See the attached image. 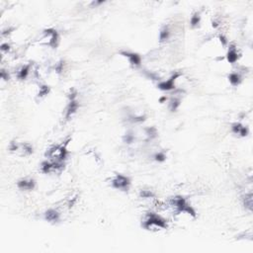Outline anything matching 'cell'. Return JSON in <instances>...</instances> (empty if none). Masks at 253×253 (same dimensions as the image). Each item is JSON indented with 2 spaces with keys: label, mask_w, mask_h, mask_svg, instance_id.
I'll return each instance as SVG.
<instances>
[{
  "label": "cell",
  "mask_w": 253,
  "mask_h": 253,
  "mask_svg": "<svg viewBox=\"0 0 253 253\" xmlns=\"http://www.w3.org/2000/svg\"><path fill=\"white\" fill-rule=\"evenodd\" d=\"M142 226L144 229L148 230H153V229H167V223L166 220L162 219L161 217L157 216L154 213H148L147 214V218L143 220Z\"/></svg>",
  "instance_id": "6da1fadb"
},
{
  "label": "cell",
  "mask_w": 253,
  "mask_h": 253,
  "mask_svg": "<svg viewBox=\"0 0 253 253\" xmlns=\"http://www.w3.org/2000/svg\"><path fill=\"white\" fill-rule=\"evenodd\" d=\"M130 185H131V180L129 179V177L124 176L122 174H117L115 178L112 180V186L118 190L128 191Z\"/></svg>",
  "instance_id": "7a4b0ae2"
},
{
  "label": "cell",
  "mask_w": 253,
  "mask_h": 253,
  "mask_svg": "<svg viewBox=\"0 0 253 253\" xmlns=\"http://www.w3.org/2000/svg\"><path fill=\"white\" fill-rule=\"evenodd\" d=\"M44 36L46 39H48V46L55 49L59 45V34L58 32L53 30V29H48L44 31Z\"/></svg>",
  "instance_id": "3957f363"
},
{
  "label": "cell",
  "mask_w": 253,
  "mask_h": 253,
  "mask_svg": "<svg viewBox=\"0 0 253 253\" xmlns=\"http://www.w3.org/2000/svg\"><path fill=\"white\" fill-rule=\"evenodd\" d=\"M180 73L179 72H175L171 77H170L168 80L166 81H163V82H160L159 84H158V88L161 90H164V91H169V90H172L175 88V80L180 76Z\"/></svg>",
  "instance_id": "277c9868"
},
{
  "label": "cell",
  "mask_w": 253,
  "mask_h": 253,
  "mask_svg": "<svg viewBox=\"0 0 253 253\" xmlns=\"http://www.w3.org/2000/svg\"><path fill=\"white\" fill-rule=\"evenodd\" d=\"M124 56L129 59V61L132 63V65L135 66H140L142 63V58L141 55H138L137 54L135 53H129V52H123L121 53Z\"/></svg>",
  "instance_id": "5b68a950"
},
{
  "label": "cell",
  "mask_w": 253,
  "mask_h": 253,
  "mask_svg": "<svg viewBox=\"0 0 253 253\" xmlns=\"http://www.w3.org/2000/svg\"><path fill=\"white\" fill-rule=\"evenodd\" d=\"M78 107H79V104L78 102L76 101V99H74V100H69V103L66 107V112H65V119L68 120L69 118H70L73 114L77 111L78 109Z\"/></svg>",
  "instance_id": "8992f818"
},
{
  "label": "cell",
  "mask_w": 253,
  "mask_h": 253,
  "mask_svg": "<svg viewBox=\"0 0 253 253\" xmlns=\"http://www.w3.org/2000/svg\"><path fill=\"white\" fill-rule=\"evenodd\" d=\"M35 185H36V183L33 179H30V180L22 179L20 181H18V183H17L18 188L21 189V190H33L35 188Z\"/></svg>",
  "instance_id": "52a82bcc"
},
{
  "label": "cell",
  "mask_w": 253,
  "mask_h": 253,
  "mask_svg": "<svg viewBox=\"0 0 253 253\" xmlns=\"http://www.w3.org/2000/svg\"><path fill=\"white\" fill-rule=\"evenodd\" d=\"M45 219L48 221H52V223H54V221H59V214L56 212L55 210H49L45 214Z\"/></svg>",
  "instance_id": "ba28073f"
},
{
  "label": "cell",
  "mask_w": 253,
  "mask_h": 253,
  "mask_svg": "<svg viewBox=\"0 0 253 253\" xmlns=\"http://www.w3.org/2000/svg\"><path fill=\"white\" fill-rule=\"evenodd\" d=\"M237 59H238V54L236 52V49L233 46H230L229 53H227V60L230 63H235L237 60Z\"/></svg>",
  "instance_id": "9c48e42d"
},
{
  "label": "cell",
  "mask_w": 253,
  "mask_h": 253,
  "mask_svg": "<svg viewBox=\"0 0 253 253\" xmlns=\"http://www.w3.org/2000/svg\"><path fill=\"white\" fill-rule=\"evenodd\" d=\"M169 37H170V32H169V29L168 27H163L160 31V33H159V41L160 43H163V42H165L169 39Z\"/></svg>",
  "instance_id": "30bf717a"
},
{
  "label": "cell",
  "mask_w": 253,
  "mask_h": 253,
  "mask_svg": "<svg viewBox=\"0 0 253 253\" xmlns=\"http://www.w3.org/2000/svg\"><path fill=\"white\" fill-rule=\"evenodd\" d=\"M30 72V65H25L23 66L21 69H20V71L18 72V78L19 79H25L27 76H28V74Z\"/></svg>",
  "instance_id": "8fae6325"
},
{
  "label": "cell",
  "mask_w": 253,
  "mask_h": 253,
  "mask_svg": "<svg viewBox=\"0 0 253 253\" xmlns=\"http://www.w3.org/2000/svg\"><path fill=\"white\" fill-rule=\"evenodd\" d=\"M229 80H230L231 85L237 86L240 83V76L237 73H230V76H229Z\"/></svg>",
  "instance_id": "7c38bea8"
},
{
  "label": "cell",
  "mask_w": 253,
  "mask_h": 253,
  "mask_svg": "<svg viewBox=\"0 0 253 253\" xmlns=\"http://www.w3.org/2000/svg\"><path fill=\"white\" fill-rule=\"evenodd\" d=\"M200 21H201V18H200L199 13H195V14L191 17V20H190V24H191L192 28L197 27L198 25L200 24Z\"/></svg>",
  "instance_id": "4fadbf2b"
},
{
  "label": "cell",
  "mask_w": 253,
  "mask_h": 253,
  "mask_svg": "<svg viewBox=\"0 0 253 253\" xmlns=\"http://www.w3.org/2000/svg\"><path fill=\"white\" fill-rule=\"evenodd\" d=\"M252 194H248L245 196V199H244V205L246 208H248L249 210L251 211L252 210Z\"/></svg>",
  "instance_id": "5bb4252c"
},
{
  "label": "cell",
  "mask_w": 253,
  "mask_h": 253,
  "mask_svg": "<svg viewBox=\"0 0 253 253\" xmlns=\"http://www.w3.org/2000/svg\"><path fill=\"white\" fill-rule=\"evenodd\" d=\"M145 131H147V135L149 138H153L157 136V131L155 128H148Z\"/></svg>",
  "instance_id": "9a60e30c"
},
{
  "label": "cell",
  "mask_w": 253,
  "mask_h": 253,
  "mask_svg": "<svg viewBox=\"0 0 253 253\" xmlns=\"http://www.w3.org/2000/svg\"><path fill=\"white\" fill-rule=\"evenodd\" d=\"M140 195L142 198H154V194L148 190H142Z\"/></svg>",
  "instance_id": "2e32d148"
},
{
  "label": "cell",
  "mask_w": 253,
  "mask_h": 253,
  "mask_svg": "<svg viewBox=\"0 0 253 253\" xmlns=\"http://www.w3.org/2000/svg\"><path fill=\"white\" fill-rule=\"evenodd\" d=\"M242 125H240L239 123H235V124H233L232 125V126H231V129H232V132H235V134H236V135H239V132H240V131H241V129H242Z\"/></svg>",
  "instance_id": "e0dca14e"
},
{
  "label": "cell",
  "mask_w": 253,
  "mask_h": 253,
  "mask_svg": "<svg viewBox=\"0 0 253 253\" xmlns=\"http://www.w3.org/2000/svg\"><path fill=\"white\" fill-rule=\"evenodd\" d=\"M135 140V137L132 134H131V132H128V134H126L125 137H124V142L126 143H132V142H134Z\"/></svg>",
  "instance_id": "ac0fdd59"
},
{
  "label": "cell",
  "mask_w": 253,
  "mask_h": 253,
  "mask_svg": "<svg viewBox=\"0 0 253 253\" xmlns=\"http://www.w3.org/2000/svg\"><path fill=\"white\" fill-rule=\"evenodd\" d=\"M154 159L158 162H163L164 160L166 159V155L164 154L163 152H158L154 155Z\"/></svg>",
  "instance_id": "d6986e66"
},
{
  "label": "cell",
  "mask_w": 253,
  "mask_h": 253,
  "mask_svg": "<svg viewBox=\"0 0 253 253\" xmlns=\"http://www.w3.org/2000/svg\"><path fill=\"white\" fill-rule=\"evenodd\" d=\"M179 105H180V101L178 99H174L171 102V105H170V109H171V111H176L177 108L179 107Z\"/></svg>",
  "instance_id": "ffe728a7"
},
{
  "label": "cell",
  "mask_w": 253,
  "mask_h": 253,
  "mask_svg": "<svg viewBox=\"0 0 253 253\" xmlns=\"http://www.w3.org/2000/svg\"><path fill=\"white\" fill-rule=\"evenodd\" d=\"M49 89V87L48 86H42L40 88V92H39V96H45V95H48Z\"/></svg>",
  "instance_id": "44dd1931"
}]
</instances>
